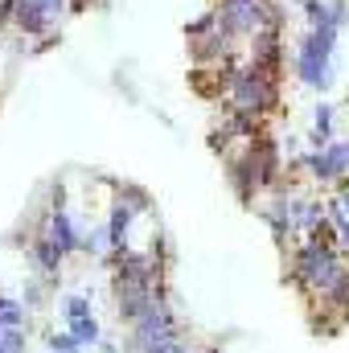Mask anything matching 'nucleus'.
I'll list each match as a JSON object with an SVG mask.
<instances>
[{
	"label": "nucleus",
	"instance_id": "obj_1",
	"mask_svg": "<svg viewBox=\"0 0 349 353\" xmlns=\"http://www.w3.org/2000/svg\"><path fill=\"white\" fill-rule=\"evenodd\" d=\"M337 41H341L337 25H321V29L300 33L296 50H292V74H296V83H304L317 94H329L333 83H337V74H341Z\"/></svg>",
	"mask_w": 349,
	"mask_h": 353
},
{
	"label": "nucleus",
	"instance_id": "obj_2",
	"mask_svg": "<svg viewBox=\"0 0 349 353\" xmlns=\"http://www.w3.org/2000/svg\"><path fill=\"white\" fill-rule=\"evenodd\" d=\"M185 46H189V62L197 70H214V66H222L230 58H243V50H247V41L222 21V12L214 4L197 21L185 25Z\"/></svg>",
	"mask_w": 349,
	"mask_h": 353
},
{
	"label": "nucleus",
	"instance_id": "obj_3",
	"mask_svg": "<svg viewBox=\"0 0 349 353\" xmlns=\"http://www.w3.org/2000/svg\"><path fill=\"white\" fill-rule=\"evenodd\" d=\"M222 107L235 111V115H247V119L263 123L267 115L279 111V79H271V74H263L255 66H247V58H243L235 66V74H230V87L222 94Z\"/></svg>",
	"mask_w": 349,
	"mask_h": 353
},
{
	"label": "nucleus",
	"instance_id": "obj_4",
	"mask_svg": "<svg viewBox=\"0 0 349 353\" xmlns=\"http://www.w3.org/2000/svg\"><path fill=\"white\" fill-rule=\"evenodd\" d=\"M177 337H185L181 316L173 312L169 300H157L136 325H128V353H148L157 345H165V341H177Z\"/></svg>",
	"mask_w": 349,
	"mask_h": 353
},
{
	"label": "nucleus",
	"instance_id": "obj_5",
	"mask_svg": "<svg viewBox=\"0 0 349 353\" xmlns=\"http://www.w3.org/2000/svg\"><path fill=\"white\" fill-rule=\"evenodd\" d=\"M214 8L222 12V21H226L243 41H251L259 29H271V25H267V0H214Z\"/></svg>",
	"mask_w": 349,
	"mask_h": 353
},
{
	"label": "nucleus",
	"instance_id": "obj_6",
	"mask_svg": "<svg viewBox=\"0 0 349 353\" xmlns=\"http://www.w3.org/2000/svg\"><path fill=\"white\" fill-rule=\"evenodd\" d=\"M29 259H33V267L41 271V279L46 283H58V275H62V263H66V255L54 247V239L46 234V230H37L33 239H29Z\"/></svg>",
	"mask_w": 349,
	"mask_h": 353
},
{
	"label": "nucleus",
	"instance_id": "obj_7",
	"mask_svg": "<svg viewBox=\"0 0 349 353\" xmlns=\"http://www.w3.org/2000/svg\"><path fill=\"white\" fill-rule=\"evenodd\" d=\"M337 140V107L321 99L312 107V128H308V148H329Z\"/></svg>",
	"mask_w": 349,
	"mask_h": 353
},
{
	"label": "nucleus",
	"instance_id": "obj_8",
	"mask_svg": "<svg viewBox=\"0 0 349 353\" xmlns=\"http://www.w3.org/2000/svg\"><path fill=\"white\" fill-rule=\"evenodd\" d=\"M111 189H115V197H119L123 205H132L136 214H148V210H152V197H148L144 185H136V181H119V185H111Z\"/></svg>",
	"mask_w": 349,
	"mask_h": 353
},
{
	"label": "nucleus",
	"instance_id": "obj_9",
	"mask_svg": "<svg viewBox=\"0 0 349 353\" xmlns=\"http://www.w3.org/2000/svg\"><path fill=\"white\" fill-rule=\"evenodd\" d=\"M0 329H29V308L17 296H0Z\"/></svg>",
	"mask_w": 349,
	"mask_h": 353
},
{
	"label": "nucleus",
	"instance_id": "obj_10",
	"mask_svg": "<svg viewBox=\"0 0 349 353\" xmlns=\"http://www.w3.org/2000/svg\"><path fill=\"white\" fill-rule=\"evenodd\" d=\"M62 316H66V325H70V321H83V316H94V304H90L87 292L66 296V300H62Z\"/></svg>",
	"mask_w": 349,
	"mask_h": 353
},
{
	"label": "nucleus",
	"instance_id": "obj_11",
	"mask_svg": "<svg viewBox=\"0 0 349 353\" xmlns=\"http://www.w3.org/2000/svg\"><path fill=\"white\" fill-rule=\"evenodd\" d=\"M66 329H70V333L79 337V345H83V350H87V345H99V341H103V329H99V321H94V316H83V321H70Z\"/></svg>",
	"mask_w": 349,
	"mask_h": 353
},
{
	"label": "nucleus",
	"instance_id": "obj_12",
	"mask_svg": "<svg viewBox=\"0 0 349 353\" xmlns=\"http://www.w3.org/2000/svg\"><path fill=\"white\" fill-rule=\"evenodd\" d=\"M46 350L50 353H79L83 345H79V337H74L70 329H58V333L50 329V333H46Z\"/></svg>",
	"mask_w": 349,
	"mask_h": 353
},
{
	"label": "nucleus",
	"instance_id": "obj_13",
	"mask_svg": "<svg viewBox=\"0 0 349 353\" xmlns=\"http://www.w3.org/2000/svg\"><path fill=\"white\" fill-rule=\"evenodd\" d=\"M325 152H329V161H333V173H337V181H341V176H349V140H341V136H337Z\"/></svg>",
	"mask_w": 349,
	"mask_h": 353
},
{
	"label": "nucleus",
	"instance_id": "obj_14",
	"mask_svg": "<svg viewBox=\"0 0 349 353\" xmlns=\"http://www.w3.org/2000/svg\"><path fill=\"white\" fill-rule=\"evenodd\" d=\"M0 341H4V353H25L29 329H0Z\"/></svg>",
	"mask_w": 349,
	"mask_h": 353
},
{
	"label": "nucleus",
	"instance_id": "obj_15",
	"mask_svg": "<svg viewBox=\"0 0 349 353\" xmlns=\"http://www.w3.org/2000/svg\"><path fill=\"white\" fill-rule=\"evenodd\" d=\"M329 17H333L337 29H346L349 25V0H329Z\"/></svg>",
	"mask_w": 349,
	"mask_h": 353
},
{
	"label": "nucleus",
	"instance_id": "obj_16",
	"mask_svg": "<svg viewBox=\"0 0 349 353\" xmlns=\"http://www.w3.org/2000/svg\"><path fill=\"white\" fill-rule=\"evenodd\" d=\"M41 300H46V292H41V283H29V288H25V308H37Z\"/></svg>",
	"mask_w": 349,
	"mask_h": 353
},
{
	"label": "nucleus",
	"instance_id": "obj_17",
	"mask_svg": "<svg viewBox=\"0 0 349 353\" xmlns=\"http://www.w3.org/2000/svg\"><path fill=\"white\" fill-rule=\"evenodd\" d=\"M8 29H12V12H8V4L0 0V37H4Z\"/></svg>",
	"mask_w": 349,
	"mask_h": 353
},
{
	"label": "nucleus",
	"instance_id": "obj_18",
	"mask_svg": "<svg viewBox=\"0 0 349 353\" xmlns=\"http://www.w3.org/2000/svg\"><path fill=\"white\" fill-rule=\"evenodd\" d=\"M99 350H103V353H119V345H115V341H107V337H103V341H99Z\"/></svg>",
	"mask_w": 349,
	"mask_h": 353
},
{
	"label": "nucleus",
	"instance_id": "obj_19",
	"mask_svg": "<svg viewBox=\"0 0 349 353\" xmlns=\"http://www.w3.org/2000/svg\"><path fill=\"white\" fill-rule=\"evenodd\" d=\"M296 4H300V8H304V4H308V0H296Z\"/></svg>",
	"mask_w": 349,
	"mask_h": 353
},
{
	"label": "nucleus",
	"instance_id": "obj_20",
	"mask_svg": "<svg viewBox=\"0 0 349 353\" xmlns=\"http://www.w3.org/2000/svg\"><path fill=\"white\" fill-rule=\"evenodd\" d=\"M79 353H83V350H79Z\"/></svg>",
	"mask_w": 349,
	"mask_h": 353
},
{
	"label": "nucleus",
	"instance_id": "obj_21",
	"mask_svg": "<svg viewBox=\"0 0 349 353\" xmlns=\"http://www.w3.org/2000/svg\"><path fill=\"white\" fill-rule=\"evenodd\" d=\"M189 353H193V350H189Z\"/></svg>",
	"mask_w": 349,
	"mask_h": 353
}]
</instances>
